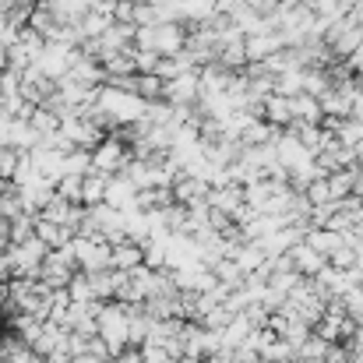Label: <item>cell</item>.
Instances as JSON below:
<instances>
[{
	"label": "cell",
	"mask_w": 363,
	"mask_h": 363,
	"mask_svg": "<svg viewBox=\"0 0 363 363\" xmlns=\"http://www.w3.org/2000/svg\"><path fill=\"white\" fill-rule=\"evenodd\" d=\"M286 257H289V264H293V272L300 275V279H318L321 272H325V264H328V257H321L314 247H307V243H293L289 250H286Z\"/></svg>",
	"instance_id": "cell-1"
},
{
	"label": "cell",
	"mask_w": 363,
	"mask_h": 363,
	"mask_svg": "<svg viewBox=\"0 0 363 363\" xmlns=\"http://www.w3.org/2000/svg\"><path fill=\"white\" fill-rule=\"evenodd\" d=\"M261 121H268L272 127H279V130H286L289 123H293V113H289V99L286 96H268L264 99V106H261Z\"/></svg>",
	"instance_id": "cell-2"
},
{
	"label": "cell",
	"mask_w": 363,
	"mask_h": 363,
	"mask_svg": "<svg viewBox=\"0 0 363 363\" xmlns=\"http://www.w3.org/2000/svg\"><path fill=\"white\" fill-rule=\"evenodd\" d=\"M123 159H127V148L117 145V141H103V145H99V152L92 155V162H96L99 169H117Z\"/></svg>",
	"instance_id": "cell-3"
},
{
	"label": "cell",
	"mask_w": 363,
	"mask_h": 363,
	"mask_svg": "<svg viewBox=\"0 0 363 363\" xmlns=\"http://www.w3.org/2000/svg\"><path fill=\"white\" fill-rule=\"evenodd\" d=\"M325 357H328V342H325V339H318L314 332H311V335H307V342L296 350V360H303V363H321Z\"/></svg>",
	"instance_id": "cell-4"
},
{
	"label": "cell",
	"mask_w": 363,
	"mask_h": 363,
	"mask_svg": "<svg viewBox=\"0 0 363 363\" xmlns=\"http://www.w3.org/2000/svg\"><path fill=\"white\" fill-rule=\"evenodd\" d=\"M110 261L117 264V268H138V261H141V247H130V243H121V247H113L110 250Z\"/></svg>",
	"instance_id": "cell-5"
},
{
	"label": "cell",
	"mask_w": 363,
	"mask_h": 363,
	"mask_svg": "<svg viewBox=\"0 0 363 363\" xmlns=\"http://www.w3.org/2000/svg\"><path fill=\"white\" fill-rule=\"evenodd\" d=\"M346 18H350L357 28H363V0H357V4L350 7V14H346Z\"/></svg>",
	"instance_id": "cell-6"
},
{
	"label": "cell",
	"mask_w": 363,
	"mask_h": 363,
	"mask_svg": "<svg viewBox=\"0 0 363 363\" xmlns=\"http://www.w3.org/2000/svg\"><path fill=\"white\" fill-rule=\"evenodd\" d=\"M357 272H360V275H363V257H357Z\"/></svg>",
	"instance_id": "cell-7"
}]
</instances>
